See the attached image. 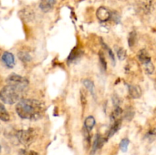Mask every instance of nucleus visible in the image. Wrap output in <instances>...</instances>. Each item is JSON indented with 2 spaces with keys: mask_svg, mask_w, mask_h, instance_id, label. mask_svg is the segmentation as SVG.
Segmentation results:
<instances>
[{
  "mask_svg": "<svg viewBox=\"0 0 156 155\" xmlns=\"http://www.w3.org/2000/svg\"><path fill=\"white\" fill-rule=\"evenodd\" d=\"M120 126H121V120L120 119L115 120V121L114 122V123L112 124V126H111V128H110L108 133H107V137H106L107 140H108V138H111L114 134L117 133V131L120 129Z\"/></svg>",
  "mask_w": 156,
  "mask_h": 155,
  "instance_id": "11",
  "label": "nucleus"
},
{
  "mask_svg": "<svg viewBox=\"0 0 156 155\" xmlns=\"http://www.w3.org/2000/svg\"><path fill=\"white\" fill-rule=\"evenodd\" d=\"M79 55H80V50H78L77 48H75L72 51V53H70L69 56L68 58V61L69 62H73V61H74L75 59L79 57Z\"/></svg>",
  "mask_w": 156,
  "mask_h": 155,
  "instance_id": "19",
  "label": "nucleus"
},
{
  "mask_svg": "<svg viewBox=\"0 0 156 155\" xmlns=\"http://www.w3.org/2000/svg\"><path fill=\"white\" fill-rule=\"evenodd\" d=\"M84 126H85V129L86 130H88V132H91L94 126H95V119H94V117L91 116V115L87 117L85 119Z\"/></svg>",
  "mask_w": 156,
  "mask_h": 155,
  "instance_id": "12",
  "label": "nucleus"
},
{
  "mask_svg": "<svg viewBox=\"0 0 156 155\" xmlns=\"http://www.w3.org/2000/svg\"><path fill=\"white\" fill-rule=\"evenodd\" d=\"M128 92H129V96L132 98L136 99L141 97V88L139 86H137V85H128Z\"/></svg>",
  "mask_w": 156,
  "mask_h": 155,
  "instance_id": "10",
  "label": "nucleus"
},
{
  "mask_svg": "<svg viewBox=\"0 0 156 155\" xmlns=\"http://www.w3.org/2000/svg\"><path fill=\"white\" fill-rule=\"evenodd\" d=\"M133 116H134V111L130 107L127 108V109H126V110L125 111L124 118L126 119V120H129V121H130Z\"/></svg>",
  "mask_w": 156,
  "mask_h": 155,
  "instance_id": "23",
  "label": "nucleus"
},
{
  "mask_svg": "<svg viewBox=\"0 0 156 155\" xmlns=\"http://www.w3.org/2000/svg\"><path fill=\"white\" fill-rule=\"evenodd\" d=\"M137 56H138V59L140 60V62L143 63L144 66L149 65L152 62L150 56H149V54L146 50H141L140 51H139Z\"/></svg>",
  "mask_w": 156,
  "mask_h": 155,
  "instance_id": "8",
  "label": "nucleus"
},
{
  "mask_svg": "<svg viewBox=\"0 0 156 155\" xmlns=\"http://www.w3.org/2000/svg\"><path fill=\"white\" fill-rule=\"evenodd\" d=\"M107 138H103V137L101 136V135H96L95 138H94V141L92 144V154H94L98 150L101 148L102 146L104 145V144H105Z\"/></svg>",
  "mask_w": 156,
  "mask_h": 155,
  "instance_id": "7",
  "label": "nucleus"
},
{
  "mask_svg": "<svg viewBox=\"0 0 156 155\" xmlns=\"http://www.w3.org/2000/svg\"><path fill=\"white\" fill-rule=\"evenodd\" d=\"M6 82L8 84L16 87L24 92L27 89L29 84L28 80L26 78L19 75V74H15V73L8 76V78H6Z\"/></svg>",
  "mask_w": 156,
  "mask_h": 155,
  "instance_id": "4",
  "label": "nucleus"
},
{
  "mask_svg": "<svg viewBox=\"0 0 156 155\" xmlns=\"http://www.w3.org/2000/svg\"><path fill=\"white\" fill-rule=\"evenodd\" d=\"M81 102H82V105L83 107H85V105L87 103V99H86V94L83 91H81Z\"/></svg>",
  "mask_w": 156,
  "mask_h": 155,
  "instance_id": "24",
  "label": "nucleus"
},
{
  "mask_svg": "<svg viewBox=\"0 0 156 155\" xmlns=\"http://www.w3.org/2000/svg\"><path fill=\"white\" fill-rule=\"evenodd\" d=\"M24 92L19 88H16L12 85L7 84L3 87L0 93V98L3 103L6 104L12 105L14 103L19 102L21 94Z\"/></svg>",
  "mask_w": 156,
  "mask_h": 155,
  "instance_id": "2",
  "label": "nucleus"
},
{
  "mask_svg": "<svg viewBox=\"0 0 156 155\" xmlns=\"http://www.w3.org/2000/svg\"><path fill=\"white\" fill-rule=\"evenodd\" d=\"M83 84L87 89L88 90L90 93L91 94V95L93 96V97H95V88H94V82L92 81L89 80V79H85L83 81Z\"/></svg>",
  "mask_w": 156,
  "mask_h": 155,
  "instance_id": "13",
  "label": "nucleus"
},
{
  "mask_svg": "<svg viewBox=\"0 0 156 155\" xmlns=\"http://www.w3.org/2000/svg\"><path fill=\"white\" fill-rule=\"evenodd\" d=\"M0 118H1L2 121L3 122H8L10 119V115H9L7 110L5 109V106H3V104L0 105Z\"/></svg>",
  "mask_w": 156,
  "mask_h": 155,
  "instance_id": "14",
  "label": "nucleus"
},
{
  "mask_svg": "<svg viewBox=\"0 0 156 155\" xmlns=\"http://www.w3.org/2000/svg\"><path fill=\"white\" fill-rule=\"evenodd\" d=\"M117 57H118V59H120V60H124V59L126 58V50L123 48L118 49L117 51Z\"/></svg>",
  "mask_w": 156,
  "mask_h": 155,
  "instance_id": "22",
  "label": "nucleus"
},
{
  "mask_svg": "<svg viewBox=\"0 0 156 155\" xmlns=\"http://www.w3.org/2000/svg\"><path fill=\"white\" fill-rule=\"evenodd\" d=\"M129 141L128 138H123V139L121 140L120 143V150L123 152H126L128 148V146H129Z\"/></svg>",
  "mask_w": 156,
  "mask_h": 155,
  "instance_id": "21",
  "label": "nucleus"
},
{
  "mask_svg": "<svg viewBox=\"0 0 156 155\" xmlns=\"http://www.w3.org/2000/svg\"><path fill=\"white\" fill-rule=\"evenodd\" d=\"M18 57L21 61L24 62H28L31 60V56L29 53H26V52L21 51L18 53Z\"/></svg>",
  "mask_w": 156,
  "mask_h": 155,
  "instance_id": "15",
  "label": "nucleus"
},
{
  "mask_svg": "<svg viewBox=\"0 0 156 155\" xmlns=\"http://www.w3.org/2000/svg\"><path fill=\"white\" fill-rule=\"evenodd\" d=\"M16 137L18 141L24 146H29L36 138V131L34 129L29 128L27 129H22L17 132Z\"/></svg>",
  "mask_w": 156,
  "mask_h": 155,
  "instance_id": "3",
  "label": "nucleus"
},
{
  "mask_svg": "<svg viewBox=\"0 0 156 155\" xmlns=\"http://www.w3.org/2000/svg\"><path fill=\"white\" fill-rule=\"evenodd\" d=\"M56 3V0H41L40 9L44 12H48L51 10Z\"/></svg>",
  "mask_w": 156,
  "mask_h": 155,
  "instance_id": "9",
  "label": "nucleus"
},
{
  "mask_svg": "<svg viewBox=\"0 0 156 155\" xmlns=\"http://www.w3.org/2000/svg\"><path fill=\"white\" fill-rule=\"evenodd\" d=\"M101 45L103 46L104 48H105V50H107V52H108V56H109L110 59H111V61H112V62H113V65H115V56H114V53H113V51L111 50V49H110V47L108 46L105 43H104L103 41H101Z\"/></svg>",
  "mask_w": 156,
  "mask_h": 155,
  "instance_id": "18",
  "label": "nucleus"
},
{
  "mask_svg": "<svg viewBox=\"0 0 156 155\" xmlns=\"http://www.w3.org/2000/svg\"><path fill=\"white\" fill-rule=\"evenodd\" d=\"M113 103H114V105L115 106H119V105L120 103V100L119 99V97L117 96L113 97Z\"/></svg>",
  "mask_w": 156,
  "mask_h": 155,
  "instance_id": "25",
  "label": "nucleus"
},
{
  "mask_svg": "<svg viewBox=\"0 0 156 155\" xmlns=\"http://www.w3.org/2000/svg\"><path fill=\"white\" fill-rule=\"evenodd\" d=\"M122 113H123V110H122L121 108H120V106H115V109H114V110L113 111V112L111 113V120L114 122L115 120L119 119L118 117L120 116Z\"/></svg>",
  "mask_w": 156,
  "mask_h": 155,
  "instance_id": "16",
  "label": "nucleus"
},
{
  "mask_svg": "<svg viewBox=\"0 0 156 155\" xmlns=\"http://www.w3.org/2000/svg\"><path fill=\"white\" fill-rule=\"evenodd\" d=\"M27 155H38V153H37V152L34 151V150H30V151L27 153Z\"/></svg>",
  "mask_w": 156,
  "mask_h": 155,
  "instance_id": "26",
  "label": "nucleus"
},
{
  "mask_svg": "<svg viewBox=\"0 0 156 155\" xmlns=\"http://www.w3.org/2000/svg\"><path fill=\"white\" fill-rule=\"evenodd\" d=\"M98 56H99V61H100V64L101 65L102 68L103 70L106 71L107 69V62H106V59H105V54L102 51H100L98 53Z\"/></svg>",
  "mask_w": 156,
  "mask_h": 155,
  "instance_id": "20",
  "label": "nucleus"
},
{
  "mask_svg": "<svg viewBox=\"0 0 156 155\" xmlns=\"http://www.w3.org/2000/svg\"><path fill=\"white\" fill-rule=\"evenodd\" d=\"M16 112L21 119L37 120L44 115L45 106L41 101L33 99H22L16 105Z\"/></svg>",
  "mask_w": 156,
  "mask_h": 155,
  "instance_id": "1",
  "label": "nucleus"
},
{
  "mask_svg": "<svg viewBox=\"0 0 156 155\" xmlns=\"http://www.w3.org/2000/svg\"><path fill=\"white\" fill-rule=\"evenodd\" d=\"M136 31H132L129 33V37H128V44L129 47H133L136 43Z\"/></svg>",
  "mask_w": 156,
  "mask_h": 155,
  "instance_id": "17",
  "label": "nucleus"
},
{
  "mask_svg": "<svg viewBox=\"0 0 156 155\" xmlns=\"http://www.w3.org/2000/svg\"><path fill=\"white\" fill-rule=\"evenodd\" d=\"M2 60L3 63L5 65V66L9 68H13L15 65V56L10 52H5L2 56Z\"/></svg>",
  "mask_w": 156,
  "mask_h": 155,
  "instance_id": "6",
  "label": "nucleus"
},
{
  "mask_svg": "<svg viewBox=\"0 0 156 155\" xmlns=\"http://www.w3.org/2000/svg\"><path fill=\"white\" fill-rule=\"evenodd\" d=\"M96 16L101 22H105L111 18V12L105 7H100L97 10Z\"/></svg>",
  "mask_w": 156,
  "mask_h": 155,
  "instance_id": "5",
  "label": "nucleus"
}]
</instances>
